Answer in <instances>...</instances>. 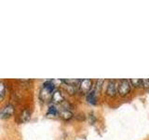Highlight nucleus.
Wrapping results in <instances>:
<instances>
[{
    "mask_svg": "<svg viewBox=\"0 0 149 140\" xmlns=\"http://www.w3.org/2000/svg\"><path fill=\"white\" fill-rule=\"evenodd\" d=\"M90 118H91V123H93L95 121V117L93 116V114H91L90 115Z\"/></svg>",
    "mask_w": 149,
    "mask_h": 140,
    "instance_id": "nucleus-15",
    "label": "nucleus"
},
{
    "mask_svg": "<svg viewBox=\"0 0 149 140\" xmlns=\"http://www.w3.org/2000/svg\"><path fill=\"white\" fill-rule=\"evenodd\" d=\"M142 87H143L144 89H149V78L142 79Z\"/></svg>",
    "mask_w": 149,
    "mask_h": 140,
    "instance_id": "nucleus-13",
    "label": "nucleus"
},
{
    "mask_svg": "<svg viewBox=\"0 0 149 140\" xmlns=\"http://www.w3.org/2000/svg\"><path fill=\"white\" fill-rule=\"evenodd\" d=\"M130 91V83L128 79L122 78L118 81V93L120 96H126Z\"/></svg>",
    "mask_w": 149,
    "mask_h": 140,
    "instance_id": "nucleus-2",
    "label": "nucleus"
},
{
    "mask_svg": "<svg viewBox=\"0 0 149 140\" xmlns=\"http://www.w3.org/2000/svg\"><path fill=\"white\" fill-rule=\"evenodd\" d=\"M78 87H79V92L81 93H88L91 92L92 87V80L90 78L81 79Z\"/></svg>",
    "mask_w": 149,
    "mask_h": 140,
    "instance_id": "nucleus-4",
    "label": "nucleus"
},
{
    "mask_svg": "<svg viewBox=\"0 0 149 140\" xmlns=\"http://www.w3.org/2000/svg\"><path fill=\"white\" fill-rule=\"evenodd\" d=\"M87 101L91 105H95L96 101H97V97H96V92L95 91H91L87 94Z\"/></svg>",
    "mask_w": 149,
    "mask_h": 140,
    "instance_id": "nucleus-9",
    "label": "nucleus"
},
{
    "mask_svg": "<svg viewBox=\"0 0 149 140\" xmlns=\"http://www.w3.org/2000/svg\"><path fill=\"white\" fill-rule=\"evenodd\" d=\"M55 88L56 87L54 86V84L51 82V80L45 81L40 90L39 98L44 102L51 100V96H52V93L55 91Z\"/></svg>",
    "mask_w": 149,
    "mask_h": 140,
    "instance_id": "nucleus-1",
    "label": "nucleus"
},
{
    "mask_svg": "<svg viewBox=\"0 0 149 140\" xmlns=\"http://www.w3.org/2000/svg\"><path fill=\"white\" fill-rule=\"evenodd\" d=\"M51 101L53 104H63L64 102V97L60 90H55L51 96Z\"/></svg>",
    "mask_w": 149,
    "mask_h": 140,
    "instance_id": "nucleus-6",
    "label": "nucleus"
},
{
    "mask_svg": "<svg viewBox=\"0 0 149 140\" xmlns=\"http://www.w3.org/2000/svg\"><path fill=\"white\" fill-rule=\"evenodd\" d=\"M31 118V113H30V111L28 110V109H24V110H22V112L21 113L20 115V121L21 123H26V121H28L30 120Z\"/></svg>",
    "mask_w": 149,
    "mask_h": 140,
    "instance_id": "nucleus-8",
    "label": "nucleus"
},
{
    "mask_svg": "<svg viewBox=\"0 0 149 140\" xmlns=\"http://www.w3.org/2000/svg\"><path fill=\"white\" fill-rule=\"evenodd\" d=\"M59 115H60L61 118L64 120H69L73 118V113L67 108H63L61 111H59Z\"/></svg>",
    "mask_w": 149,
    "mask_h": 140,
    "instance_id": "nucleus-7",
    "label": "nucleus"
},
{
    "mask_svg": "<svg viewBox=\"0 0 149 140\" xmlns=\"http://www.w3.org/2000/svg\"><path fill=\"white\" fill-rule=\"evenodd\" d=\"M58 114H59V110H58V108L54 105L50 106L49 107V109H48V112H47V115H48V116H52V117L57 116Z\"/></svg>",
    "mask_w": 149,
    "mask_h": 140,
    "instance_id": "nucleus-10",
    "label": "nucleus"
},
{
    "mask_svg": "<svg viewBox=\"0 0 149 140\" xmlns=\"http://www.w3.org/2000/svg\"><path fill=\"white\" fill-rule=\"evenodd\" d=\"M6 95V85L3 81H0V100H2Z\"/></svg>",
    "mask_w": 149,
    "mask_h": 140,
    "instance_id": "nucleus-12",
    "label": "nucleus"
},
{
    "mask_svg": "<svg viewBox=\"0 0 149 140\" xmlns=\"http://www.w3.org/2000/svg\"><path fill=\"white\" fill-rule=\"evenodd\" d=\"M14 110H15V108H14V106L11 104H8L5 106H3L0 109V119L2 120L9 119L14 114Z\"/></svg>",
    "mask_w": 149,
    "mask_h": 140,
    "instance_id": "nucleus-3",
    "label": "nucleus"
},
{
    "mask_svg": "<svg viewBox=\"0 0 149 140\" xmlns=\"http://www.w3.org/2000/svg\"><path fill=\"white\" fill-rule=\"evenodd\" d=\"M118 93V83L116 79H110L106 88V94L110 97H115Z\"/></svg>",
    "mask_w": 149,
    "mask_h": 140,
    "instance_id": "nucleus-5",
    "label": "nucleus"
},
{
    "mask_svg": "<svg viewBox=\"0 0 149 140\" xmlns=\"http://www.w3.org/2000/svg\"><path fill=\"white\" fill-rule=\"evenodd\" d=\"M102 83H104V79H102V78L98 79V81H97V89H98V90H100V89H101Z\"/></svg>",
    "mask_w": 149,
    "mask_h": 140,
    "instance_id": "nucleus-14",
    "label": "nucleus"
},
{
    "mask_svg": "<svg viewBox=\"0 0 149 140\" xmlns=\"http://www.w3.org/2000/svg\"><path fill=\"white\" fill-rule=\"evenodd\" d=\"M130 83L135 88L142 87V79L141 78H132L130 80Z\"/></svg>",
    "mask_w": 149,
    "mask_h": 140,
    "instance_id": "nucleus-11",
    "label": "nucleus"
}]
</instances>
